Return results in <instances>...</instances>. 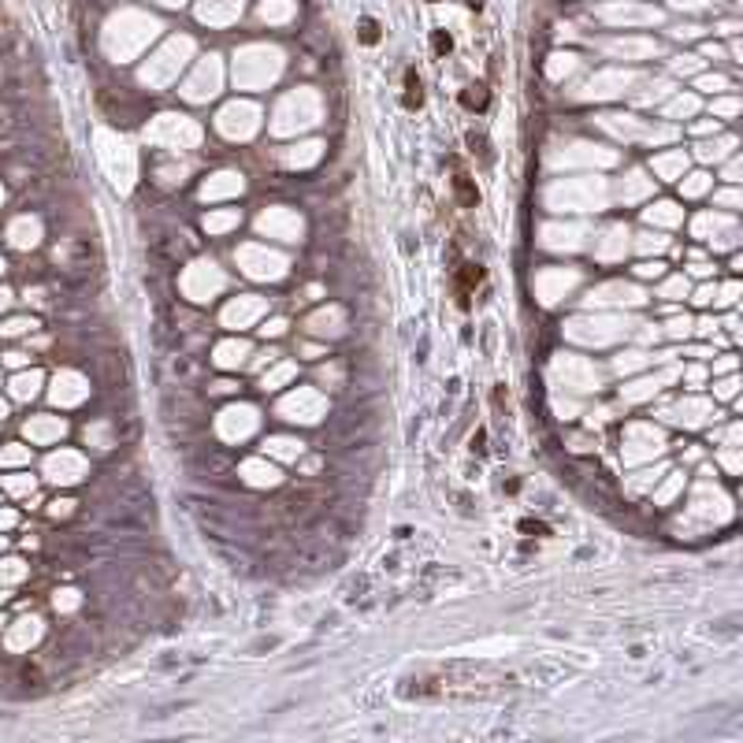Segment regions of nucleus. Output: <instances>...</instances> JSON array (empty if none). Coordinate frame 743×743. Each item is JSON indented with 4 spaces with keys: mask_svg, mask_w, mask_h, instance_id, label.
I'll return each instance as SVG.
<instances>
[{
    "mask_svg": "<svg viewBox=\"0 0 743 743\" xmlns=\"http://www.w3.org/2000/svg\"><path fill=\"white\" fill-rule=\"evenodd\" d=\"M406 89H409V93H406V104H409V108H416V104L424 101V93H420V78H416V71H409V75H406Z\"/></svg>",
    "mask_w": 743,
    "mask_h": 743,
    "instance_id": "f257e3e1",
    "label": "nucleus"
},
{
    "mask_svg": "<svg viewBox=\"0 0 743 743\" xmlns=\"http://www.w3.org/2000/svg\"><path fill=\"white\" fill-rule=\"evenodd\" d=\"M380 37V26H375V19H361V41H375Z\"/></svg>",
    "mask_w": 743,
    "mask_h": 743,
    "instance_id": "7ed1b4c3",
    "label": "nucleus"
},
{
    "mask_svg": "<svg viewBox=\"0 0 743 743\" xmlns=\"http://www.w3.org/2000/svg\"><path fill=\"white\" fill-rule=\"evenodd\" d=\"M432 45H435V52H450V49H453V41H450V34H442V30H439V34L432 37Z\"/></svg>",
    "mask_w": 743,
    "mask_h": 743,
    "instance_id": "20e7f679",
    "label": "nucleus"
},
{
    "mask_svg": "<svg viewBox=\"0 0 743 743\" xmlns=\"http://www.w3.org/2000/svg\"><path fill=\"white\" fill-rule=\"evenodd\" d=\"M461 101H465V108H484L487 93H484V86H468L465 93H461Z\"/></svg>",
    "mask_w": 743,
    "mask_h": 743,
    "instance_id": "f03ea898",
    "label": "nucleus"
}]
</instances>
